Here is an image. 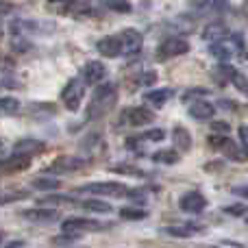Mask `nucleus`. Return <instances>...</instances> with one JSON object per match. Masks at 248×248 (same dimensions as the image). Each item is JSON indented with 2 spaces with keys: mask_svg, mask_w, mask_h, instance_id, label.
<instances>
[{
  "mask_svg": "<svg viewBox=\"0 0 248 248\" xmlns=\"http://www.w3.org/2000/svg\"><path fill=\"white\" fill-rule=\"evenodd\" d=\"M116 100H118V90L116 85L111 83H100L96 87L94 96L90 100V107H87V118L90 120H96V118H103L116 107Z\"/></svg>",
  "mask_w": 248,
  "mask_h": 248,
  "instance_id": "obj_1",
  "label": "nucleus"
},
{
  "mask_svg": "<svg viewBox=\"0 0 248 248\" xmlns=\"http://www.w3.org/2000/svg\"><path fill=\"white\" fill-rule=\"evenodd\" d=\"M83 96H85V83L81 78H70L68 85L61 90V103L68 111H77L83 103Z\"/></svg>",
  "mask_w": 248,
  "mask_h": 248,
  "instance_id": "obj_2",
  "label": "nucleus"
},
{
  "mask_svg": "<svg viewBox=\"0 0 248 248\" xmlns=\"http://www.w3.org/2000/svg\"><path fill=\"white\" fill-rule=\"evenodd\" d=\"M81 192L96 194V196H128V187L118 181H98V183H87L81 187Z\"/></svg>",
  "mask_w": 248,
  "mask_h": 248,
  "instance_id": "obj_3",
  "label": "nucleus"
},
{
  "mask_svg": "<svg viewBox=\"0 0 248 248\" xmlns=\"http://www.w3.org/2000/svg\"><path fill=\"white\" fill-rule=\"evenodd\" d=\"M85 166H87V159L77 157V155H63V157L55 159L48 170L59 172V174H68V172H77V170H81V168H85Z\"/></svg>",
  "mask_w": 248,
  "mask_h": 248,
  "instance_id": "obj_4",
  "label": "nucleus"
},
{
  "mask_svg": "<svg viewBox=\"0 0 248 248\" xmlns=\"http://www.w3.org/2000/svg\"><path fill=\"white\" fill-rule=\"evenodd\" d=\"M61 229H63V233H72V235H78V233H85V231H100V229H103V224H100L98 220L77 218V216H74V218L63 220Z\"/></svg>",
  "mask_w": 248,
  "mask_h": 248,
  "instance_id": "obj_5",
  "label": "nucleus"
},
{
  "mask_svg": "<svg viewBox=\"0 0 248 248\" xmlns=\"http://www.w3.org/2000/svg\"><path fill=\"white\" fill-rule=\"evenodd\" d=\"M185 52H189V44L181 37H170L159 46L157 57L159 59H172V57H181Z\"/></svg>",
  "mask_w": 248,
  "mask_h": 248,
  "instance_id": "obj_6",
  "label": "nucleus"
},
{
  "mask_svg": "<svg viewBox=\"0 0 248 248\" xmlns=\"http://www.w3.org/2000/svg\"><path fill=\"white\" fill-rule=\"evenodd\" d=\"M118 37H120V44H122V55H135L144 46V37L135 29H124Z\"/></svg>",
  "mask_w": 248,
  "mask_h": 248,
  "instance_id": "obj_7",
  "label": "nucleus"
},
{
  "mask_svg": "<svg viewBox=\"0 0 248 248\" xmlns=\"http://www.w3.org/2000/svg\"><path fill=\"white\" fill-rule=\"evenodd\" d=\"M179 207L185 214H201L207 207V198L201 192H187L179 198Z\"/></svg>",
  "mask_w": 248,
  "mask_h": 248,
  "instance_id": "obj_8",
  "label": "nucleus"
},
{
  "mask_svg": "<svg viewBox=\"0 0 248 248\" xmlns=\"http://www.w3.org/2000/svg\"><path fill=\"white\" fill-rule=\"evenodd\" d=\"M22 218L29 222H57L61 218L59 209H48V207H35V209H26L22 211Z\"/></svg>",
  "mask_w": 248,
  "mask_h": 248,
  "instance_id": "obj_9",
  "label": "nucleus"
},
{
  "mask_svg": "<svg viewBox=\"0 0 248 248\" xmlns=\"http://www.w3.org/2000/svg\"><path fill=\"white\" fill-rule=\"evenodd\" d=\"M105 77H107V68L100 61H90L83 68V83L85 85H100L105 81Z\"/></svg>",
  "mask_w": 248,
  "mask_h": 248,
  "instance_id": "obj_10",
  "label": "nucleus"
},
{
  "mask_svg": "<svg viewBox=\"0 0 248 248\" xmlns=\"http://www.w3.org/2000/svg\"><path fill=\"white\" fill-rule=\"evenodd\" d=\"M96 50H98L103 57H107V59H113V57L122 55L120 37H118V35H107V37L98 39V44H96Z\"/></svg>",
  "mask_w": 248,
  "mask_h": 248,
  "instance_id": "obj_11",
  "label": "nucleus"
},
{
  "mask_svg": "<svg viewBox=\"0 0 248 248\" xmlns=\"http://www.w3.org/2000/svg\"><path fill=\"white\" fill-rule=\"evenodd\" d=\"M29 166H31V157H26V155L13 153L11 157L0 159V172H4V174H11V172H22V170H26Z\"/></svg>",
  "mask_w": 248,
  "mask_h": 248,
  "instance_id": "obj_12",
  "label": "nucleus"
},
{
  "mask_svg": "<svg viewBox=\"0 0 248 248\" xmlns=\"http://www.w3.org/2000/svg\"><path fill=\"white\" fill-rule=\"evenodd\" d=\"M44 150H46V141L42 140H31V137H26V140H20L13 144V153L17 155H26V157H33V155H42Z\"/></svg>",
  "mask_w": 248,
  "mask_h": 248,
  "instance_id": "obj_13",
  "label": "nucleus"
},
{
  "mask_svg": "<svg viewBox=\"0 0 248 248\" xmlns=\"http://www.w3.org/2000/svg\"><path fill=\"white\" fill-rule=\"evenodd\" d=\"M189 116L198 122H207V120H214L216 116V107L209 103V100H196V103L189 105Z\"/></svg>",
  "mask_w": 248,
  "mask_h": 248,
  "instance_id": "obj_14",
  "label": "nucleus"
},
{
  "mask_svg": "<svg viewBox=\"0 0 248 248\" xmlns=\"http://www.w3.org/2000/svg\"><path fill=\"white\" fill-rule=\"evenodd\" d=\"M172 141H174V150H179V153H189L192 150V133L187 131L185 126H174L172 128Z\"/></svg>",
  "mask_w": 248,
  "mask_h": 248,
  "instance_id": "obj_15",
  "label": "nucleus"
},
{
  "mask_svg": "<svg viewBox=\"0 0 248 248\" xmlns=\"http://www.w3.org/2000/svg\"><path fill=\"white\" fill-rule=\"evenodd\" d=\"M227 35H229V29L224 22H211V24H207L205 29H202L201 37L209 44H216V42H222Z\"/></svg>",
  "mask_w": 248,
  "mask_h": 248,
  "instance_id": "obj_16",
  "label": "nucleus"
},
{
  "mask_svg": "<svg viewBox=\"0 0 248 248\" xmlns=\"http://www.w3.org/2000/svg\"><path fill=\"white\" fill-rule=\"evenodd\" d=\"M126 120L133 126H146V124H150L155 120V113L146 107H133L126 111Z\"/></svg>",
  "mask_w": 248,
  "mask_h": 248,
  "instance_id": "obj_17",
  "label": "nucleus"
},
{
  "mask_svg": "<svg viewBox=\"0 0 248 248\" xmlns=\"http://www.w3.org/2000/svg\"><path fill=\"white\" fill-rule=\"evenodd\" d=\"M172 94L174 92L170 90V87H161V90H150V92H146L144 94V100L148 105H153L155 109H159V107H163V105L168 103V100L172 98Z\"/></svg>",
  "mask_w": 248,
  "mask_h": 248,
  "instance_id": "obj_18",
  "label": "nucleus"
},
{
  "mask_svg": "<svg viewBox=\"0 0 248 248\" xmlns=\"http://www.w3.org/2000/svg\"><path fill=\"white\" fill-rule=\"evenodd\" d=\"M220 150H222V155L224 157H229L231 161H246L248 159V153H242V148L231 140V137H227V141L222 144V148Z\"/></svg>",
  "mask_w": 248,
  "mask_h": 248,
  "instance_id": "obj_19",
  "label": "nucleus"
},
{
  "mask_svg": "<svg viewBox=\"0 0 248 248\" xmlns=\"http://www.w3.org/2000/svg\"><path fill=\"white\" fill-rule=\"evenodd\" d=\"M201 231V229L196 227V224H189V227H163L161 233L168 237H176V240H185V237H189L192 233Z\"/></svg>",
  "mask_w": 248,
  "mask_h": 248,
  "instance_id": "obj_20",
  "label": "nucleus"
},
{
  "mask_svg": "<svg viewBox=\"0 0 248 248\" xmlns=\"http://www.w3.org/2000/svg\"><path fill=\"white\" fill-rule=\"evenodd\" d=\"M35 189L39 192H52V189H59V179H52V176H39V179H33L31 181Z\"/></svg>",
  "mask_w": 248,
  "mask_h": 248,
  "instance_id": "obj_21",
  "label": "nucleus"
},
{
  "mask_svg": "<svg viewBox=\"0 0 248 248\" xmlns=\"http://www.w3.org/2000/svg\"><path fill=\"white\" fill-rule=\"evenodd\" d=\"M81 205L85 207L87 211H94V214H111L113 211V207L109 205V202H103V201H98V198H87Z\"/></svg>",
  "mask_w": 248,
  "mask_h": 248,
  "instance_id": "obj_22",
  "label": "nucleus"
},
{
  "mask_svg": "<svg viewBox=\"0 0 248 248\" xmlns=\"http://www.w3.org/2000/svg\"><path fill=\"white\" fill-rule=\"evenodd\" d=\"M0 111H2L4 116H16V113L20 111V100L13 98V96H2V98H0Z\"/></svg>",
  "mask_w": 248,
  "mask_h": 248,
  "instance_id": "obj_23",
  "label": "nucleus"
},
{
  "mask_svg": "<svg viewBox=\"0 0 248 248\" xmlns=\"http://www.w3.org/2000/svg\"><path fill=\"white\" fill-rule=\"evenodd\" d=\"M148 216L146 209H137V207H122L120 209V218L122 220H131V222H140Z\"/></svg>",
  "mask_w": 248,
  "mask_h": 248,
  "instance_id": "obj_24",
  "label": "nucleus"
},
{
  "mask_svg": "<svg viewBox=\"0 0 248 248\" xmlns=\"http://www.w3.org/2000/svg\"><path fill=\"white\" fill-rule=\"evenodd\" d=\"M181 159V155H179V150H174V148H168V150H159V153H155L153 155V161H157V163H176Z\"/></svg>",
  "mask_w": 248,
  "mask_h": 248,
  "instance_id": "obj_25",
  "label": "nucleus"
},
{
  "mask_svg": "<svg viewBox=\"0 0 248 248\" xmlns=\"http://www.w3.org/2000/svg\"><path fill=\"white\" fill-rule=\"evenodd\" d=\"M209 52L220 61V63H229V59H231V50H229V46H224L222 42L211 44V46H209Z\"/></svg>",
  "mask_w": 248,
  "mask_h": 248,
  "instance_id": "obj_26",
  "label": "nucleus"
},
{
  "mask_svg": "<svg viewBox=\"0 0 248 248\" xmlns=\"http://www.w3.org/2000/svg\"><path fill=\"white\" fill-rule=\"evenodd\" d=\"M211 94V90H207V87H192V90H187L183 94V103L187 105V103H196V100H205V96H209Z\"/></svg>",
  "mask_w": 248,
  "mask_h": 248,
  "instance_id": "obj_27",
  "label": "nucleus"
},
{
  "mask_svg": "<svg viewBox=\"0 0 248 248\" xmlns=\"http://www.w3.org/2000/svg\"><path fill=\"white\" fill-rule=\"evenodd\" d=\"M105 4L116 13H131L133 11V7H131L128 0H105Z\"/></svg>",
  "mask_w": 248,
  "mask_h": 248,
  "instance_id": "obj_28",
  "label": "nucleus"
},
{
  "mask_svg": "<svg viewBox=\"0 0 248 248\" xmlns=\"http://www.w3.org/2000/svg\"><path fill=\"white\" fill-rule=\"evenodd\" d=\"M166 135L168 133L163 131V128H150V131L141 133L140 140H144V141H163L166 140Z\"/></svg>",
  "mask_w": 248,
  "mask_h": 248,
  "instance_id": "obj_29",
  "label": "nucleus"
},
{
  "mask_svg": "<svg viewBox=\"0 0 248 248\" xmlns=\"http://www.w3.org/2000/svg\"><path fill=\"white\" fill-rule=\"evenodd\" d=\"M231 81H233V85H235L237 90L242 92V94H246V96H248V78L244 77V74L235 72V74L231 77Z\"/></svg>",
  "mask_w": 248,
  "mask_h": 248,
  "instance_id": "obj_30",
  "label": "nucleus"
},
{
  "mask_svg": "<svg viewBox=\"0 0 248 248\" xmlns=\"http://www.w3.org/2000/svg\"><path fill=\"white\" fill-rule=\"evenodd\" d=\"M224 214H229V216H246L248 214V207L244 205V202H235V205H229V207H224Z\"/></svg>",
  "mask_w": 248,
  "mask_h": 248,
  "instance_id": "obj_31",
  "label": "nucleus"
},
{
  "mask_svg": "<svg viewBox=\"0 0 248 248\" xmlns=\"http://www.w3.org/2000/svg\"><path fill=\"white\" fill-rule=\"evenodd\" d=\"M74 2H77V0H48V4H50L52 9H61V11H68V9H72Z\"/></svg>",
  "mask_w": 248,
  "mask_h": 248,
  "instance_id": "obj_32",
  "label": "nucleus"
},
{
  "mask_svg": "<svg viewBox=\"0 0 248 248\" xmlns=\"http://www.w3.org/2000/svg\"><path fill=\"white\" fill-rule=\"evenodd\" d=\"M44 202H55V205H74V198H70V196H48Z\"/></svg>",
  "mask_w": 248,
  "mask_h": 248,
  "instance_id": "obj_33",
  "label": "nucleus"
},
{
  "mask_svg": "<svg viewBox=\"0 0 248 248\" xmlns=\"http://www.w3.org/2000/svg\"><path fill=\"white\" fill-rule=\"evenodd\" d=\"M211 131L218 133V135H227L231 131V124L229 122H211Z\"/></svg>",
  "mask_w": 248,
  "mask_h": 248,
  "instance_id": "obj_34",
  "label": "nucleus"
},
{
  "mask_svg": "<svg viewBox=\"0 0 248 248\" xmlns=\"http://www.w3.org/2000/svg\"><path fill=\"white\" fill-rule=\"evenodd\" d=\"M22 198H26V192L4 194V196H0V205H4V202H11V201H22Z\"/></svg>",
  "mask_w": 248,
  "mask_h": 248,
  "instance_id": "obj_35",
  "label": "nucleus"
},
{
  "mask_svg": "<svg viewBox=\"0 0 248 248\" xmlns=\"http://www.w3.org/2000/svg\"><path fill=\"white\" fill-rule=\"evenodd\" d=\"M157 81V72H155V70H150V72H144L141 74V85H153V83Z\"/></svg>",
  "mask_w": 248,
  "mask_h": 248,
  "instance_id": "obj_36",
  "label": "nucleus"
},
{
  "mask_svg": "<svg viewBox=\"0 0 248 248\" xmlns=\"http://www.w3.org/2000/svg\"><path fill=\"white\" fill-rule=\"evenodd\" d=\"M231 194L233 196H240V198H248V185H233Z\"/></svg>",
  "mask_w": 248,
  "mask_h": 248,
  "instance_id": "obj_37",
  "label": "nucleus"
},
{
  "mask_svg": "<svg viewBox=\"0 0 248 248\" xmlns=\"http://www.w3.org/2000/svg\"><path fill=\"white\" fill-rule=\"evenodd\" d=\"M113 172H122V174H131V176H141V172L140 170H131L128 166H116V168H111Z\"/></svg>",
  "mask_w": 248,
  "mask_h": 248,
  "instance_id": "obj_38",
  "label": "nucleus"
},
{
  "mask_svg": "<svg viewBox=\"0 0 248 248\" xmlns=\"http://www.w3.org/2000/svg\"><path fill=\"white\" fill-rule=\"evenodd\" d=\"M237 133H240V141H242V146H244V150H248V126L242 124V126L237 128Z\"/></svg>",
  "mask_w": 248,
  "mask_h": 248,
  "instance_id": "obj_39",
  "label": "nucleus"
},
{
  "mask_svg": "<svg viewBox=\"0 0 248 248\" xmlns=\"http://www.w3.org/2000/svg\"><path fill=\"white\" fill-rule=\"evenodd\" d=\"M13 9H16V7H13L11 2H7V0H0V16H9Z\"/></svg>",
  "mask_w": 248,
  "mask_h": 248,
  "instance_id": "obj_40",
  "label": "nucleus"
},
{
  "mask_svg": "<svg viewBox=\"0 0 248 248\" xmlns=\"http://www.w3.org/2000/svg\"><path fill=\"white\" fill-rule=\"evenodd\" d=\"M198 248H220V246H209L207 244V246H198Z\"/></svg>",
  "mask_w": 248,
  "mask_h": 248,
  "instance_id": "obj_41",
  "label": "nucleus"
},
{
  "mask_svg": "<svg viewBox=\"0 0 248 248\" xmlns=\"http://www.w3.org/2000/svg\"><path fill=\"white\" fill-rule=\"evenodd\" d=\"M2 33H4V29H2V24H0V37H2Z\"/></svg>",
  "mask_w": 248,
  "mask_h": 248,
  "instance_id": "obj_42",
  "label": "nucleus"
},
{
  "mask_svg": "<svg viewBox=\"0 0 248 248\" xmlns=\"http://www.w3.org/2000/svg\"><path fill=\"white\" fill-rule=\"evenodd\" d=\"M0 148H2V140H0Z\"/></svg>",
  "mask_w": 248,
  "mask_h": 248,
  "instance_id": "obj_43",
  "label": "nucleus"
}]
</instances>
